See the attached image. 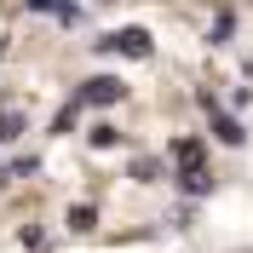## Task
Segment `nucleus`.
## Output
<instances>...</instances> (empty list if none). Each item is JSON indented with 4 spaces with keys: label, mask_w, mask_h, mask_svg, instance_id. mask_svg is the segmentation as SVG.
I'll return each mask as SVG.
<instances>
[{
    "label": "nucleus",
    "mask_w": 253,
    "mask_h": 253,
    "mask_svg": "<svg viewBox=\"0 0 253 253\" xmlns=\"http://www.w3.org/2000/svg\"><path fill=\"white\" fill-rule=\"evenodd\" d=\"M0 253H253V0H0Z\"/></svg>",
    "instance_id": "obj_1"
}]
</instances>
